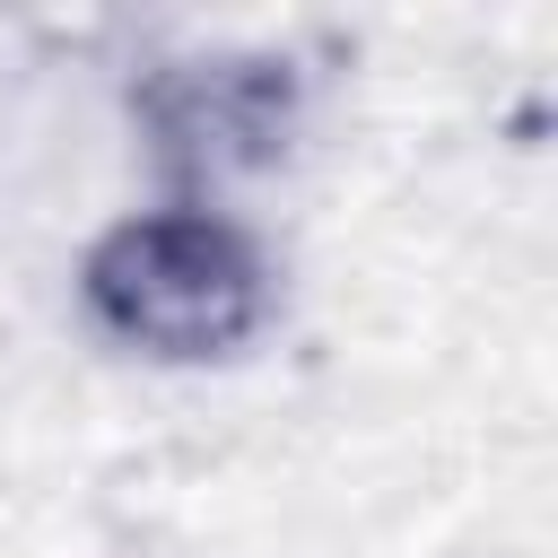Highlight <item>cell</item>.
Wrapping results in <instances>:
<instances>
[{"instance_id":"cell-1","label":"cell","mask_w":558,"mask_h":558,"mask_svg":"<svg viewBox=\"0 0 558 558\" xmlns=\"http://www.w3.org/2000/svg\"><path fill=\"white\" fill-rule=\"evenodd\" d=\"M87 323L157 366H218L262 340L279 305V270L262 235L218 201H148L122 209L78 262Z\"/></svg>"},{"instance_id":"cell-2","label":"cell","mask_w":558,"mask_h":558,"mask_svg":"<svg viewBox=\"0 0 558 558\" xmlns=\"http://www.w3.org/2000/svg\"><path fill=\"white\" fill-rule=\"evenodd\" d=\"M305 122V78L279 52H183L140 78V140L166 201H218L288 157Z\"/></svg>"}]
</instances>
